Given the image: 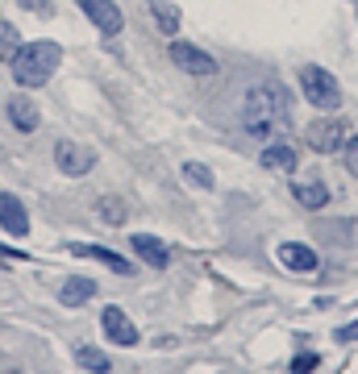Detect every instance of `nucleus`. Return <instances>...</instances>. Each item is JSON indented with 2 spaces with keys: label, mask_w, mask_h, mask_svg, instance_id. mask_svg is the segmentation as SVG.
I'll return each instance as SVG.
<instances>
[{
  "label": "nucleus",
  "mask_w": 358,
  "mask_h": 374,
  "mask_svg": "<svg viewBox=\"0 0 358 374\" xmlns=\"http://www.w3.org/2000/svg\"><path fill=\"white\" fill-rule=\"evenodd\" d=\"M150 17L159 21L163 34H175L179 29V9L171 5V0H150Z\"/></svg>",
  "instance_id": "17"
},
{
  "label": "nucleus",
  "mask_w": 358,
  "mask_h": 374,
  "mask_svg": "<svg viewBox=\"0 0 358 374\" xmlns=\"http://www.w3.org/2000/svg\"><path fill=\"white\" fill-rule=\"evenodd\" d=\"M300 92H304V100H309L313 109H321V113H333L337 104H342V88H337V79H333L325 67H317V63L300 67Z\"/></svg>",
  "instance_id": "3"
},
{
  "label": "nucleus",
  "mask_w": 358,
  "mask_h": 374,
  "mask_svg": "<svg viewBox=\"0 0 358 374\" xmlns=\"http://www.w3.org/2000/svg\"><path fill=\"white\" fill-rule=\"evenodd\" d=\"M96 295V279H88V275H71L63 287H59V304L63 308H79V304H88Z\"/></svg>",
  "instance_id": "15"
},
{
  "label": "nucleus",
  "mask_w": 358,
  "mask_h": 374,
  "mask_svg": "<svg viewBox=\"0 0 358 374\" xmlns=\"http://www.w3.org/2000/svg\"><path fill=\"white\" fill-rule=\"evenodd\" d=\"M55 167L67 175V179H84L92 167H96V150L92 146H84V142H59L55 146Z\"/></svg>",
  "instance_id": "5"
},
{
  "label": "nucleus",
  "mask_w": 358,
  "mask_h": 374,
  "mask_svg": "<svg viewBox=\"0 0 358 374\" xmlns=\"http://www.w3.org/2000/svg\"><path fill=\"white\" fill-rule=\"evenodd\" d=\"M75 362L88 366V370H109V366H113V358H109L105 349H92V345H79V349H75Z\"/></svg>",
  "instance_id": "20"
},
{
  "label": "nucleus",
  "mask_w": 358,
  "mask_h": 374,
  "mask_svg": "<svg viewBox=\"0 0 358 374\" xmlns=\"http://www.w3.org/2000/svg\"><path fill=\"white\" fill-rule=\"evenodd\" d=\"M183 179H188V183H196L200 191H213V187H217L213 171L204 167V163H183Z\"/></svg>",
  "instance_id": "19"
},
{
  "label": "nucleus",
  "mask_w": 358,
  "mask_h": 374,
  "mask_svg": "<svg viewBox=\"0 0 358 374\" xmlns=\"http://www.w3.org/2000/svg\"><path fill=\"white\" fill-rule=\"evenodd\" d=\"M129 245H133V254L150 266V271H167V266H171V254H167V245H163L159 237H150V233H133V237H129Z\"/></svg>",
  "instance_id": "12"
},
{
  "label": "nucleus",
  "mask_w": 358,
  "mask_h": 374,
  "mask_svg": "<svg viewBox=\"0 0 358 374\" xmlns=\"http://www.w3.org/2000/svg\"><path fill=\"white\" fill-rule=\"evenodd\" d=\"M259 163H263V171H271V175H292V171H296V163H300V154H296V146H292V142L271 137V142L259 150Z\"/></svg>",
  "instance_id": "8"
},
{
  "label": "nucleus",
  "mask_w": 358,
  "mask_h": 374,
  "mask_svg": "<svg viewBox=\"0 0 358 374\" xmlns=\"http://www.w3.org/2000/svg\"><path fill=\"white\" fill-rule=\"evenodd\" d=\"M100 329H105V337L109 341H117V345H138V329H133V320L121 312V308H105L100 312Z\"/></svg>",
  "instance_id": "10"
},
{
  "label": "nucleus",
  "mask_w": 358,
  "mask_h": 374,
  "mask_svg": "<svg viewBox=\"0 0 358 374\" xmlns=\"http://www.w3.org/2000/svg\"><path fill=\"white\" fill-rule=\"evenodd\" d=\"M17 5L29 9L34 17H50V13H55V0H17Z\"/></svg>",
  "instance_id": "23"
},
{
  "label": "nucleus",
  "mask_w": 358,
  "mask_h": 374,
  "mask_svg": "<svg viewBox=\"0 0 358 374\" xmlns=\"http://www.w3.org/2000/svg\"><path fill=\"white\" fill-rule=\"evenodd\" d=\"M71 254L75 258H92V262H105L109 271H117V275H133V262L129 258H121V254H113V250H105V245H71Z\"/></svg>",
  "instance_id": "13"
},
{
  "label": "nucleus",
  "mask_w": 358,
  "mask_h": 374,
  "mask_svg": "<svg viewBox=\"0 0 358 374\" xmlns=\"http://www.w3.org/2000/svg\"><path fill=\"white\" fill-rule=\"evenodd\" d=\"M275 258L287 266L292 275H313L317 266H321V258H317V250L313 245H304V241H283L279 250H275Z\"/></svg>",
  "instance_id": "9"
},
{
  "label": "nucleus",
  "mask_w": 358,
  "mask_h": 374,
  "mask_svg": "<svg viewBox=\"0 0 358 374\" xmlns=\"http://www.w3.org/2000/svg\"><path fill=\"white\" fill-rule=\"evenodd\" d=\"M292 121V96L283 83L267 79V83H254L242 96V129L254 142H271L275 133H283Z\"/></svg>",
  "instance_id": "1"
},
{
  "label": "nucleus",
  "mask_w": 358,
  "mask_h": 374,
  "mask_svg": "<svg viewBox=\"0 0 358 374\" xmlns=\"http://www.w3.org/2000/svg\"><path fill=\"white\" fill-rule=\"evenodd\" d=\"M346 137H350V129L337 121V117H325V121H313L309 129H304V142H309L317 154H342V146H346Z\"/></svg>",
  "instance_id": "6"
},
{
  "label": "nucleus",
  "mask_w": 358,
  "mask_h": 374,
  "mask_svg": "<svg viewBox=\"0 0 358 374\" xmlns=\"http://www.w3.org/2000/svg\"><path fill=\"white\" fill-rule=\"evenodd\" d=\"M17 50H21V34L9 21H0V63H13Z\"/></svg>",
  "instance_id": "18"
},
{
  "label": "nucleus",
  "mask_w": 358,
  "mask_h": 374,
  "mask_svg": "<svg viewBox=\"0 0 358 374\" xmlns=\"http://www.w3.org/2000/svg\"><path fill=\"white\" fill-rule=\"evenodd\" d=\"M317 366H321V358H317V353H296V358H292V370H296V374L317 370Z\"/></svg>",
  "instance_id": "24"
},
{
  "label": "nucleus",
  "mask_w": 358,
  "mask_h": 374,
  "mask_svg": "<svg viewBox=\"0 0 358 374\" xmlns=\"http://www.w3.org/2000/svg\"><path fill=\"white\" fill-rule=\"evenodd\" d=\"M354 337H358V325H342L337 329V341H354Z\"/></svg>",
  "instance_id": "25"
},
{
  "label": "nucleus",
  "mask_w": 358,
  "mask_h": 374,
  "mask_svg": "<svg viewBox=\"0 0 358 374\" xmlns=\"http://www.w3.org/2000/svg\"><path fill=\"white\" fill-rule=\"evenodd\" d=\"M59 63H63V46L59 42H50V38L25 42L13 55V79H17V88H42L50 75L59 71Z\"/></svg>",
  "instance_id": "2"
},
{
  "label": "nucleus",
  "mask_w": 358,
  "mask_h": 374,
  "mask_svg": "<svg viewBox=\"0 0 358 374\" xmlns=\"http://www.w3.org/2000/svg\"><path fill=\"white\" fill-rule=\"evenodd\" d=\"M0 225H5V233H13V237L29 233V212L13 191H0Z\"/></svg>",
  "instance_id": "11"
},
{
  "label": "nucleus",
  "mask_w": 358,
  "mask_h": 374,
  "mask_svg": "<svg viewBox=\"0 0 358 374\" xmlns=\"http://www.w3.org/2000/svg\"><path fill=\"white\" fill-rule=\"evenodd\" d=\"M342 163H346L350 175H358V133L346 137V146H342Z\"/></svg>",
  "instance_id": "22"
},
{
  "label": "nucleus",
  "mask_w": 358,
  "mask_h": 374,
  "mask_svg": "<svg viewBox=\"0 0 358 374\" xmlns=\"http://www.w3.org/2000/svg\"><path fill=\"white\" fill-rule=\"evenodd\" d=\"M0 258H21V262H25V254H21V250H9V245H0Z\"/></svg>",
  "instance_id": "26"
},
{
  "label": "nucleus",
  "mask_w": 358,
  "mask_h": 374,
  "mask_svg": "<svg viewBox=\"0 0 358 374\" xmlns=\"http://www.w3.org/2000/svg\"><path fill=\"white\" fill-rule=\"evenodd\" d=\"M292 196H296L300 208H309V212H321V208L329 204V187H325L321 179H304V183H296Z\"/></svg>",
  "instance_id": "16"
},
{
  "label": "nucleus",
  "mask_w": 358,
  "mask_h": 374,
  "mask_svg": "<svg viewBox=\"0 0 358 374\" xmlns=\"http://www.w3.org/2000/svg\"><path fill=\"white\" fill-rule=\"evenodd\" d=\"M79 9H84V17L105 34V38H117L121 29H125V17H121V9L113 5V0H79Z\"/></svg>",
  "instance_id": "7"
},
{
  "label": "nucleus",
  "mask_w": 358,
  "mask_h": 374,
  "mask_svg": "<svg viewBox=\"0 0 358 374\" xmlns=\"http://www.w3.org/2000/svg\"><path fill=\"white\" fill-rule=\"evenodd\" d=\"M125 217H129V212H125V204H121L117 196H105V200H100V221H105V225H125Z\"/></svg>",
  "instance_id": "21"
},
{
  "label": "nucleus",
  "mask_w": 358,
  "mask_h": 374,
  "mask_svg": "<svg viewBox=\"0 0 358 374\" xmlns=\"http://www.w3.org/2000/svg\"><path fill=\"white\" fill-rule=\"evenodd\" d=\"M9 121H13V129H21V133H34L38 125H42V117H38V104L29 100V96H13L9 104Z\"/></svg>",
  "instance_id": "14"
},
{
  "label": "nucleus",
  "mask_w": 358,
  "mask_h": 374,
  "mask_svg": "<svg viewBox=\"0 0 358 374\" xmlns=\"http://www.w3.org/2000/svg\"><path fill=\"white\" fill-rule=\"evenodd\" d=\"M171 63H175L183 75H196V79L217 75V59L209 55V50H200L196 42H171Z\"/></svg>",
  "instance_id": "4"
}]
</instances>
